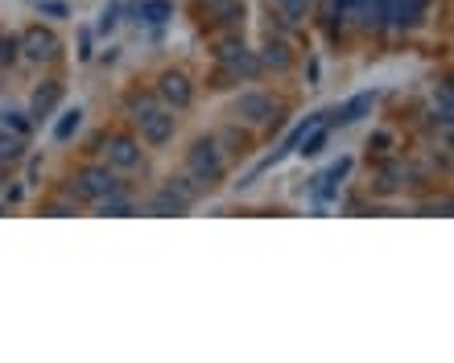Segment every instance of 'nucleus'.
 Here are the masks:
<instances>
[{
    "label": "nucleus",
    "mask_w": 454,
    "mask_h": 363,
    "mask_svg": "<svg viewBox=\"0 0 454 363\" xmlns=\"http://www.w3.org/2000/svg\"><path fill=\"white\" fill-rule=\"evenodd\" d=\"M281 104H277L269 91H239L236 104H231V116L244 128H277L281 124Z\"/></svg>",
    "instance_id": "7ed1b4c3"
},
{
    "label": "nucleus",
    "mask_w": 454,
    "mask_h": 363,
    "mask_svg": "<svg viewBox=\"0 0 454 363\" xmlns=\"http://www.w3.org/2000/svg\"><path fill=\"white\" fill-rule=\"evenodd\" d=\"M256 62H261V71L286 74L289 66H294V50H289V42H281V37H269L261 46V54H256Z\"/></svg>",
    "instance_id": "9d476101"
},
{
    "label": "nucleus",
    "mask_w": 454,
    "mask_h": 363,
    "mask_svg": "<svg viewBox=\"0 0 454 363\" xmlns=\"http://www.w3.org/2000/svg\"><path fill=\"white\" fill-rule=\"evenodd\" d=\"M25 136H17V133H4L0 128V170H9V166H17V161L25 158Z\"/></svg>",
    "instance_id": "f3484780"
},
{
    "label": "nucleus",
    "mask_w": 454,
    "mask_h": 363,
    "mask_svg": "<svg viewBox=\"0 0 454 363\" xmlns=\"http://www.w3.org/2000/svg\"><path fill=\"white\" fill-rule=\"evenodd\" d=\"M79 124H83V112H79V108L62 112V120L54 124V136H59V141H71V136L79 133Z\"/></svg>",
    "instance_id": "412c9836"
},
{
    "label": "nucleus",
    "mask_w": 454,
    "mask_h": 363,
    "mask_svg": "<svg viewBox=\"0 0 454 363\" xmlns=\"http://www.w3.org/2000/svg\"><path fill=\"white\" fill-rule=\"evenodd\" d=\"M161 104H166L169 112H186L194 104V83H191V74L186 71H161L157 74V91H153Z\"/></svg>",
    "instance_id": "423d86ee"
},
{
    "label": "nucleus",
    "mask_w": 454,
    "mask_h": 363,
    "mask_svg": "<svg viewBox=\"0 0 454 363\" xmlns=\"http://www.w3.org/2000/svg\"><path fill=\"white\" fill-rule=\"evenodd\" d=\"M434 104H438V120L450 128V120H454V96H450V87H446V83H442V91L434 96Z\"/></svg>",
    "instance_id": "4be33fe9"
},
{
    "label": "nucleus",
    "mask_w": 454,
    "mask_h": 363,
    "mask_svg": "<svg viewBox=\"0 0 454 363\" xmlns=\"http://www.w3.org/2000/svg\"><path fill=\"white\" fill-rule=\"evenodd\" d=\"M17 46H21V58H29V62H54L62 54L59 34L46 29V25H29V29L17 37Z\"/></svg>",
    "instance_id": "0eeeda50"
},
{
    "label": "nucleus",
    "mask_w": 454,
    "mask_h": 363,
    "mask_svg": "<svg viewBox=\"0 0 454 363\" xmlns=\"http://www.w3.org/2000/svg\"><path fill=\"white\" fill-rule=\"evenodd\" d=\"M215 141H219L223 149H239V153H244V145H248V136L236 133V128H223V136H215Z\"/></svg>",
    "instance_id": "393cba45"
},
{
    "label": "nucleus",
    "mask_w": 454,
    "mask_h": 363,
    "mask_svg": "<svg viewBox=\"0 0 454 363\" xmlns=\"http://www.w3.org/2000/svg\"><path fill=\"white\" fill-rule=\"evenodd\" d=\"M347 174H351V158L335 161V166H331V170H326L323 178H318V186H314V198H318V203H331V198L339 194V186H343Z\"/></svg>",
    "instance_id": "ddd939ff"
},
{
    "label": "nucleus",
    "mask_w": 454,
    "mask_h": 363,
    "mask_svg": "<svg viewBox=\"0 0 454 363\" xmlns=\"http://www.w3.org/2000/svg\"><path fill=\"white\" fill-rule=\"evenodd\" d=\"M273 9L289 29H301V25L314 17V0H273Z\"/></svg>",
    "instance_id": "4468645a"
},
{
    "label": "nucleus",
    "mask_w": 454,
    "mask_h": 363,
    "mask_svg": "<svg viewBox=\"0 0 454 363\" xmlns=\"http://www.w3.org/2000/svg\"><path fill=\"white\" fill-rule=\"evenodd\" d=\"M199 4H203V9H211V4H219V0H199Z\"/></svg>",
    "instance_id": "c756f323"
},
{
    "label": "nucleus",
    "mask_w": 454,
    "mask_h": 363,
    "mask_svg": "<svg viewBox=\"0 0 454 363\" xmlns=\"http://www.w3.org/2000/svg\"><path fill=\"white\" fill-rule=\"evenodd\" d=\"M372 108H376V91H359V96L347 99L335 116H339V124H356V120H364Z\"/></svg>",
    "instance_id": "dca6fc26"
},
{
    "label": "nucleus",
    "mask_w": 454,
    "mask_h": 363,
    "mask_svg": "<svg viewBox=\"0 0 454 363\" xmlns=\"http://www.w3.org/2000/svg\"><path fill=\"white\" fill-rule=\"evenodd\" d=\"M46 215H79V203H67V198H59V203L46 206Z\"/></svg>",
    "instance_id": "a878e982"
},
{
    "label": "nucleus",
    "mask_w": 454,
    "mask_h": 363,
    "mask_svg": "<svg viewBox=\"0 0 454 363\" xmlns=\"http://www.w3.org/2000/svg\"><path fill=\"white\" fill-rule=\"evenodd\" d=\"M17 58H21V46H17V37H4V34H0V66H12Z\"/></svg>",
    "instance_id": "b1692460"
},
{
    "label": "nucleus",
    "mask_w": 454,
    "mask_h": 363,
    "mask_svg": "<svg viewBox=\"0 0 454 363\" xmlns=\"http://www.w3.org/2000/svg\"><path fill=\"white\" fill-rule=\"evenodd\" d=\"M0 128L29 141V128H34V124H29V116H25V112H0Z\"/></svg>",
    "instance_id": "aec40b11"
},
{
    "label": "nucleus",
    "mask_w": 454,
    "mask_h": 363,
    "mask_svg": "<svg viewBox=\"0 0 454 363\" xmlns=\"http://www.w3.org/2000/svg\"><path fill=\"white\" fill-rule=\"evenodd\" d=\"M129 116H132V124H137V133H141L145 145L161 149V145H169V141H174L178 116H174V112H169L157 96H132L129 99Z\"/></svg>",
    "instance_id": "f257e3e1"
},
{
    "label": "nucleus",
    "mask_w": 454,
    "mask_h": 363,
    "mask_svg": "<svg viewBox=\"0 0 454 363\" xmlns=\"http://www.w3.org/2000/svg\"><path fill=\"white\" fill-rule=\"evenodd\" d=\"M37 9H42V12H50V17H62V12H67V4H62V0H42Z\"/></svg>",
    "instance_id": "cd10ccee"
},
{
    "label": "nucleus",
    "mask_w": 454,
    "mask_h": 363,
    "mask_svg": "<svg viewBox=\"0 0 454 363\" xmlns=\"http://www.w3.org/2000/svg\"><path fill=\"white\" fill-rule=\"evenodd\" d=\"M426 4L430 0H393V25L396 29H413L426 21Z\"/></svg>",
    "instance_id": "2eb2a0df"
},
{
    "label": "nucleus",
    "mask_w": 454,
    "mask_h": 363,
    "mask_svg": "<svg viewBox=\"0 0 454 363\" xmlns=\"http://www.w3.org/2000/svg\"><path fill=\"white\" fill-rule=\"evenodd\" d=\"M137 12H141L145 25H166L169 17H174V4H169V0H141Z\"/></svg>",
    "instance_id": "a211bd4d"
},
{
    "label": "nucleus",
    "mask_w": 454,
    "mask_h": 363,
    "mask_svg": "<svg viewBox=\"0 0 454 363\" xmlns=\"http://www.w3.org/2000/svg\"><path fill=\"white\" fill-rule=\"evenodd\" d=\"M141 161H145V153H141V141H137V136L116 133L104 141V166H112L116 174L141 170Z\"/></svg>",
    "instance_id": "6e6552de"
},
{
    "label": "nucleus",
    "mask_w": 454,
    "mask_h": 363,
    "mask_svg": "<svg viewBox=\"0 0 454 363\" xmlns=\"http://www.w3.org/2000/svg\"><path fill=\"white\" fill-rule=\"evenodd\" d=\"M359 9H364V0H335V17H339V21H356L359 25Z\"/></svg>",
    "instance_id": "5701e85b"
},
{
    "label": "nucleus",
    "mask_w": 454,
    "mask_h": 363,
    "mask_svg": "<svg viewBox=\"0 0 454 363\" xmlns=\"http://www.w3.org/2000/svg\"><path fill=\"white\" fill-rule=\"evenodd\" d=\"M186 174H191L199 186H215L227 178V149L219 145L215 136H199L191 149H186Z\"/></svg>",
    "instance_id": "f03ea898"
},
{
    "label": "nucleus",
    "mask_w": 454,
    "mask_h": 363,
    "mask_svg": "<svg viewBox=\"0 0 454 363\" xmlns=\"http://www.w3.org/2000/svg\"><path fill=\"white\" fill-rule=\"evenodd\" d=\"M215 62H219V74H223V79H256V74H261V62H256V54H252L244 42H236V37L219 42Z\"/></svg>",
    "instance_id": "39448f33"
},
{
    "label": "nucleus",
    "mask_w": 454,
    "mask_h": 363,
    "mask_svg": "<svg viewBox=\"0 0 454 363\" xmlns=\"http://www.w3.org/2000/svg\"><path fill=\"white\" fill-rule=\"evenodd\" d=\"M116 21H120V4H112V9H104V21H99V29L108 34V29H116Z\"/></svg>",
    "instance_id": "bb28decb"
},
{
    "label": "nucleus",
    "mask_w": 454,
    "mask_h": 363,
    "mask_svg": "<svg viewBox=\"0 0 454 363\" xmlns=\"http://www.w3.org/2000/svg\"><path fill=\"white\" fill-rule=\"evenodd\" d=\"M59 104H62V83L59 79H46V83L34 91V99H29V116H34V120H50V116L59 112Z\"/></svg>",
    "instance_id": "1a4fd4ad"
},
{
    "label": "nucleus",
    "mask_w": 454,
    "mask_h": 363,
    "mask_svg": "<svg viewBox=\"0 0 454 363\" xmlns=\"http://www.w3.org/2000/svg\"><path fill=\"white\" fill-rule=\"evenodd\" d=\"M191 198H182L178 190H174V186H161V190L153 194V198H149V211H153V215H186V211H191Z\"/></svg>",
    "instance_id": "f8f14e48"
},
{
    "label": "nucleus",
    "mask_w": 454,
    "mask_h": 363,
    "mask_svg": "<svg viewBox=\"0 0 454 363\" xmlns=\"http://www.w3.org/2000/svg\"><path fill=\"white\" fill-rule=\"evenodd\" d=\"M96 206V215H132V198L124 190H112L108 198H99V203H91Z\"/></svg>",
    "instance_id": "6ab92c4d"
},
{
    "label": "nucleus",
    "mask_w": 454,
    "mask_h": 363,
    "mask_svg": "<svg viewBox=\"0 0 454 363\" xmlns=\"http://www.w3.org/2000/svg\"><path fill=\"white\" fill-rule=\"evenodd\" d=\"M112 190H124V182L112 166H83V170L71 178V198L74 203H99L108 198Z\"/></svg>",
    "instance_id": "20e7f679"
},
{
    "label": "nucleus",
    "mask_w": 454,
    "mask_h": 363,
    "mask_svg": "<svg viewBox=\"0 0 454 363\" xmlns=\"http://www.w3.org/2000/svg\"><path fill=\"white\" fill-rule=\"evenodd\" d=\"M359 25L364 29H393V0H364V9H359Z\"/></svg>",
    "instance_id": "9b49d317"
},
{
    "label": "nucleus",
    "mask_w": 454,
    "mask_h": 363,
    "mask_svg": "<svg viewBox=\"0 0 454 363\" xmlns=\"http://www.w3.org/2000/svg\"><path fill=\"white\" fill-rule=\"evenodd\" d=\"M372 145H380V149H388V145H393V136H388V133H376V136H372Z\"/></svg>",
    "instance_id": "c85d7f7f"
}]
</instances>
